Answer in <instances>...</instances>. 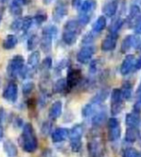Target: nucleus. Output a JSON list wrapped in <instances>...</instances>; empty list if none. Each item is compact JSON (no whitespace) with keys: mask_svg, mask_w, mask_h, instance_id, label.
I'll use <instances>...</instances> for the list:
<instances>
[{"mask_svg":"<svg viewBox=\"0 0 141 157\" xmlns=\"http://www.w3.org/2000/svg\"><path fill=\"white\" fill-rule=\"evenodd\" d=\"M82 4H83L82 0H72L71 1V5L74 9H79Z\"/></svg>","mask_w":141,"mask_h":157,"instance_id":"44","label":"nucleus"},{"mask_svg":"<svg viewBox=\"0 0 141 157\" xmlns=\"http://www.w3.org/2000/svg\"><path fill=\"white\" fill-rule=\"evenodd\" d=\"M34 23L33 17H23V22H22V32L23 33H27L29 29L32 27Z\"/></svg>","mask_w":141,"mask_h":157,"instance_id":"33","label":"nucleus"},{"mask_svg":"<svg viewBox=\"0 0 141 157\" xmlns=\"http://www.w3.org/2000/svg\"><path fill=\"white\" fill-rule=\"evenodd\" d=\"M140 13H141L140 7L138 5H135V4L131 5L130 12H129V15H128V21L131 23L135 19L137 20L138 17H140Z\"/></svg>","mask_w":141,"mask_h":157,"instance_id":"23","label":"nucleus"},{"mask_svg":"<svg viewBox=\"0 0 141 157\" xmlns=\"http://www.w3.org/2000/svg\"><path fill=\"white\" fill-rule=\"evenodd\" d=\"M68 14V5L65 1H58L52 12V18L55 22H61Z\"/></svg>","mask_w":141,"mask_h":157,"instance_id":"3","label":"nucleus"},{"mask_svg":"<svg viewBox=\"0 0 141 157\" xmlns=\"http://www.w3.org/2000/svg\"><path fill=\"white\" fill-rule=\"evenodd\" d=\"M42 35L48 36L54 39L58 35V28L55 25H47L42 29Z\"/></svg>","mask_w":141,"mask_h":157,"instance_id":"25","label":"nucleus"},{"mask_svg":"<svg viewBox=\"0 0 141 157\" xmlns=\"http://www.w3.org/2000/svg\"><path fill=\"white\" fill-rule=\"evenodd\" d=\"M117 37H118V36L117 35H109L104 40L103 42H102L101 44V49L103 51H112L115 48L116 46V42H117Z\"/></svg>","mask_w":141,"mask_h":157,"instance_id":"7","label":"nucleus"},{"mask_svg":"<svg viewBox=\"0 0 141 157\" xmlns=\"http://www.w3.org/2000/svg\"><path fill=\"white\" fill-rule=\"evenodd\" d=\"M3 137V129H2V127H1V124H0V139Z\"/></svg>","mask_w":141,"mask_h":157,"instance_id":"49","label":"nucleus"},{"mask_svg":"<svg viewBox=\"0 0 141 157\" xmlns=\"http://www.w3.org/2000/svg\"><path fill=\"white\" fill-rule=\"evenodd\" d=\"M52 64H53V61L52 59L50 57H47L43 59V61L41 62V69L42 71H48L49 69L52 68Z\"/></svg>","mask_w":141,"mask_h":157,"instance_id":"34","label":"nucleus"},{"mask_svg":"<svg viewBox=\"0 0 141 157\" xmlns=\"http://www.w3.org/2000/svg\"><path fill=\"white\" fill-rule=\"evenodd\" d=\"M96 7H97L96 0H84L80 7V13H91L93 11H95Z\"/></svg>","mask_w":141,"mask_h":157,"instance_id":"14","label":"nucleus"},{"mask_svg":"<svg viewBox=\"0 0 141 157\" xmlns=\"http://www.w3.org/2000/svg\"><path fill=\"white\" fill-rule=\"evenodd\" d=\"M117 128H111V130H109V135H108V137H109V139H111V140H115V139H117V138L119 137L120 131L119 130L117 131Z\"/></svg>","mask_w":141,"mask_h":157,"instance_id":"37","label":"nucleus"},{"mask_svg":"<svg viewBox=\"0 0 141 157\" xmlns=\"http://www.w3.org/2000/svg\"><path fill=\"white\" fill-rule=\"evenodd\" d=\"M68 135H69V131L66 128H60L53 131V133L51 134V138L54 143H61L62 141H65Z\"/></svg>","mask_w":141,"mask_h":157,"instance_id":"9","label":"nucleus"},{"mask_svg":"<svg viewBox=\"0 0 141 157\" xmlns=\"http://www.w3.org/2000/svg\"><path fill=\"white\" fill-rule=\"evenodd\" d=\"M117 10H118V4L114 0L105 3L103 8H102V12L108 17H112L113 15H115Z\"/></svg>","mask_w":141,"mask_h":157,"instance_id":"8","label":"nucleus"},{"mask_svg":"<svg viewBox=\"0 0 141 157\" xmlns=\"http://www.w3.org/2000/svg\"><path fill=\"white\" fill-rule=\"evenodd\" d=\"M135 108H138V109H141V100L137 101L136 105H135Z\"/></svg>","mask_w":141,"mask_h":157,"instance_id":"48","label":"nucleus"},{"mask_svg":"<svg viewBox=\"0 0 141 157\" xmlns=\"http://www.w3.org/2000/svg\"><path fill=\"white\" fill-rule=\"evenodd\" d=\"M38 44H41V38L38 37L37 35L34 34L28 38V40H27V49L29 51H33L34 52V50L37 48V46Z\"/></svg>","mask_w":141,"mask_h":157,"instance_id":"24","label":"nucleus"},{"mask_svg":"<svg viewBox=\"0 0 141 157\" xmlns=\"http://www.w3.org/2000/svg\"><path fill=\"white\" fill-rule=\"evenodd\" d=\"M18 43V38L15 35H8L3 40L2 46L5 50H12Z\"/></svg>","mask_w":141,"mask_h":157,"instance_id":"12","label":"nucleus"},{"mask_svg":"<svg viewBox=\"0 0 141 157\" xmlns=\"http://www.w3.org/2000/svg\"><path fill=\"white\" fill-rule=\"evenodd\" d=\"M81 71L77 69H72L70 70L67 74V78H66V82H67V87L68 88H73L75 85H77L79 83L80 80H81Z\"/></svg>","mask_w":141,"mask_h":157,"instance_id":"6","label":"nucleus"},{"mask_svg":"<svg viewBox=\"0 0 141 157\" xmlns=\"http://www.w3.org/2000/svg\"><path fill=\"white\" fill-rule=\"evenodd\" d=\"M82 135H83V127L81 124L75 125L69 132V136H70L71 142H74V141H81Z\"/></svg>","mask_w":141,"mask_h":157,"instance_id":"19","label":"nucleus"},{"mask_svg":"<svg viewBox=\"0 0 141 157\" xmlns=\"http://www.w3.org/2000/svg\"><path fill=\"white\" fill-rule=\"evenodd\" d=\"M125 20L122 19L121 17H118L114 19L112 22L111 26L108 27V32L111 33L112 35H117V33H118V31L122 28L123 24H124Z\"/></svg>","mask_w":141,"mask_h":157,"instance_id":"21","label":"nucleus"},{"mask_svg":"<svg viewBox=\"0 0 141 157\" xmlns=\"http://www.w3.org/2000/svg\"><path fill=\"white\" fill-rule=\"evenodd\" d=\"M135 68H136V69H140V68H141V56H140V58L135 61Z\"/></svg>","mask_w":141,"mask_h":157,"instance_id":"46","label":"nucleus"},{"mask_svg":"<svg viewBox=\"0 0 141 157\" xmlns=\"http://www.w3.org/2000/svg\"><path fill=\"white\" fill-rule=\"evenodd\" d=\"M94 40V36L92 35V33H88L87 35H84L83 39H82V43L84 44L85 46H89L88 44L92 43Z\"/></svg>","mask_w":141,"mask_h":157,"instance_id":"36","label":"nucleus"},{"mask_svg":"<svg viewBox=\"0 0 141 157\" xmlns=\"http://www.w3.org/2000/svg\"><path fill=\"white\" fill-rule=\"evenodd\" d=\"M77 37L78 34L71 32V31H65L64 30V33H62V40L67 45H73L77 41Z\"/></svg>","mask_w":141,"mask_h":157,"instance_id":"17","label":"nucleus"},{"mask_svg":"<svg viewBox=\"0 0 141 157\" xmlns=\"http://www.w3.org/2000/svg\"><path fill=\"white\" fill-rule=\"evenodd\" d=\"M94 52H95V49L92 46H84L83 48L78 52L77 54V59L81 63H87L90 60V59L92 58Z\"/></svg>","mask_w":141,"mask_h":157,"instance_id":"5","label":"nucleus"},{"mask_svg":"<svg viewBox=\"0 0 141 157\" xmlns=\"http://www.w3.org/2000/svg\"><path fill=\"white\" fill-rule=\"evenodd\" d=\"M18 88L15 82H11L7 84L3 91V98L10 101V103H15L18 100Z\"/></svg>","mask_w":141,"mask_h":157,"instance_id":"4","label":"nucleus"},{"mask_svg":"<svg viewBox=\"0 0 141 157\" xmlns=\"http://www.w3.org/2000/svg\"><path fill=\"white\" fill-rule=\"evenodd\" d=\"M106 26H107V19L104 15H101V17H99L96 19V21L93 23L92 30H93V32H95V33H100L106 28Z\"/></svg>","mask_w":141,"mask_h":157,"instance_id":"18","label":"nucleus"},{"mask_svg":"<svg viewBox=\"0 0 141 157\" xmlns=\"http://www.w3.org/2000/svg\"><path fill=\"white\" fill-rule=\"evenodd\" d=\"M135 32L137 35H141V15L138 17V19L135 22Z\"/></svg>","mask_w":141,"mask_h":157,"instance_id":"38","label":"nucleus"},{"mask_svg":"<svg viewBox=\"0 0 141 157\" xmlns=\"http://www.w3.org/2000/svg\"><path fill=\"white\" fill-rule=\"evenodd\" d=\"M24 58L20 55H17L12 58V59L9 61V64L7 67V72L11 78H17L18 75H20L21 71L24 68Z\"/></svg>","mask_w":141,"mask_h":157,"instance_id":"2","label":"nucleus"},{"mask_svg":"<svg viewBox=\"0 0 141 157\" xmlns=\"http://www.w3.org/2000/svg\"><path fill=\"white\" fill-rule=\"evenodd\" d=\"M91 19V13H80L78 15V22L80 23L82 27L88 25Z\"/></svg>","mask_w":141,"mask_h":157,"instance_id":"30","label":"nucleus"},{"mask_svg":"<svg viewBox=\"0 0 141 157\" xmlns=\"http://www.w3.org/2000/svg\"><path fill=\"white\" fill-rule=\"evenodd\" d=\"M1 20H2V13H0V23H1Z\"/></svg>","mask_w":141,"mask_h":157,"instance_id":"51","label":"nucleus"},{"mask_svg":"<svg viewBox=\"0 0 141 157\" xmlns=\"http://www.w3.org/2000/svg\"><path fill=\"white\" fill-rule=\"evenodd\" d=\"M139 122V115L136 112L134 113H131L127 116V119H126V123L129 127L131 128H135V125H136Z\"/></svg>","mask_w":141,"mask_h":157,"instance_id":"29","label":"nucleus"},{"mask_svg":"<svg viewBox=\"0 0 141 157\" xmlns=\"http://www.w3.org/2000/svg\"><path fill=\"white\" fill-rule=\"evenodd\" d=\"M3 148H4V151L8 157H17L18 154V151L17 146H15L13 142H11L10 140L4 142Z\"/></svg>","mask_w":141,"mask_h":157,"instance_id":"11","label":"nucleus"},{"mask_svg":"<svg viewBox=\"0 0 141 157\" xmlns=\"http://www.w3.org/2000/svg\"><path fill=\"white\" fill-rule=\"evenodd\" d=\"M104 121V116H102V114H99V115H96L95 117H94L93 119V124H99L101 123H103Z\"/></svg>","mask_w":141,"mask_h":157,"instance_id":"40","label":"nucleus"},{"mask_svg":"<svg viewBox=\"0 0 141 157\" xmlns=\"http://www.w3.org/2000/svg\"><path fill=\"white\" fill-rule=\"evenodd\" d=\"M137 93H140V94H141V83H140V85H139V88H138Z\"/></svg>","mask_w":141,"mask_h":157,"instance_id":"50","label":"nucleus"},{"mask_svg":"<svg viewBox=\"0 0 141 157\" xmlns=\"http://www.w3.org/2000/svg\"><path fill=\"white\" fill-rule=\"evenodd\" d=\"M138 135H139L138 129L135 128H131L127 130L126 140L128 141V142H134V141H135L138 138Z\"/></svg>","mask_w":141,"mask_h":157,"instance_id":"28","label":"nucleus"},{"mask_svg":"<svg viewBox=\"0 0 141 157\" xmlns=\"http://www.w3.org/2000/svg\"><path fill=\"white\" fill-rule=\"evenodd\" d=\"M134 65H135V59L132 55H129V56H127L123 60V63L121 65V73L123 75L128 74Z\"/></svg>","mask_w":141,"mask_h":157,"instance_id":"10","label":"nucleus"},{"mask_svg":"<svg viewBox=\"0 0 141 157\" xmlns=\"http://www.w3.org/2000/svg\"><path fill=\"white\" fill-rule=\"evenodd\" d=\"M50 129H51V124L49 123H44L42 124V128H41L42 133H48Z\"/></svg>","mask_w":141,"mask_h":157,"instance_id":"42","label":"nucleus"},{"mask_svg":"<svg viewBox=\"0 0 141 157\" xmlns=\"http://www.w3.org/2000/svg\"><path fill=\"white\" fill-rule=\"evenodd\" d=\"M64 30H65V31H71V32L77 33L78 35H79L81 33L82 26L80 25V23L78 22V20L70 19L65 24Z\"/></svg>","mask_w":141,"mask_h":157,"instance_id":"16","label":"nucleus"},{"mask_svg":"<svg viewBox=\"0 0 141 157\" xmlns=\"http://www.w3.org/2000/svg\"><path fill=\"white\" fill-rule=\"evenodd\" d=\"M62 110V104L61 101H57L52 105L49 110V118L52 120H56L60 117Z\"/></svg>","mask_w":141,"mask_h":157,"instance_id":"13","label":"nucleus"},{"mask_svg":"<svg viewBox=\"0 0 141 157\" xmlns=\"http://www.w3.org/2000/svg\"><path fill=\"white\" fill-rule=\"evenodd\" d=\"M20 146L25 152L32 153L37 148V138L35 134L32 124H25L23 127L22 134L19 139Z\"/></svg>","mask_w":141,"mask_h":157,"instance_id":"1","label":"nucleus"},{"mask_svg":"<svg viewBox=\"0 0 141 157\" xmlns=\"http://www.w3.org/2000/svg\"><path fill=\"white\" fill-rule=\"evenodd\" d=\"M22 22H23V17H18L12 22V24L10 25V29L14 31V32L22 31Z\"/></svg>","mask_w":141,"mask_h":157,"instance_id":"32","label":"nucleus"},{"mask_svg":"<svg viewBox=\"0 0 141 157\" xmlns=\"http://www.w3.org/2000/svg\"><path fill=\"white\" fill-rule=\"evenodd\" d=\"M92 105H85L84 106V108L83 109V115L84 116V117H87V116H88L89 114H91L92 113Z\"/></svg>","mask_w":141,"mask_h":157,"instance_id":"39","label":"nucleus"},{"mask_svg":"<svg viewBox=\"0 0 141 157\" xmlns=\"http://www.w3.org/2000/svg\"><path fill=\"white\" fill-rule=\"evenodd\" d=\"M108 125L111 128H118V122H117L116 119L112 118V119H109V122H108Z\"/></svg>","mask_w":141,"mask_h":157,"instance_id":"41","label":"nucleus"},{"mask_svg":"<svg viewBox=\"0 0 141 157\" xmlns=\"http://www.w3.org/2000/svg\"><path fill=\"white\" fill-rule=\"evenodd\" d=\"M53 1H54V0H42V3H43L44 5H49V4H51Z\"/></svg>","mask_w":141,"mask_h":157,"instance_id":"47","label":"nucleus"},{"mask_svg":"<svg viewBox=\"0 0 141 157\" xmlns=\"http://www.w3.org/2000/svg\"><path fill=\"white\" fill-rule=\"evenodd\" d=\"M12 2L15 3V4H18L21 7L23 6H25V5H28L29 4V0H12Z\"/></svg>","mask_w":141,"mask_h":157,"instance_id":"43","label":"nucleus"},{"mask_svg":"<svg viewBox=\"0 0 141 157\" xmlns=\"http://www.w3.org/2000/svg\"><path fill=\"white\" fill-rule=\"evenodd\" d=\"M1 2H5V1H7V0H0Z\"/></svg>","mask_w":141,"mask_h":157,"instance_id":"52","label":"nucleus"},{"mask_svg":"<svg viewBox=\"0 0 141 157\" xmlns=\"http://www.w3.org/2000/svg\"><path fill=\"white\" fill-rule=\"evenodd\" d=\"M4 119V109L0 107V124H2V121Z\"/></svg>","mask_w":141,"mask_h":157,"instance_id":"45","label":"nucleus"},{"mask_svg":"<svg viewBox=\"0 0 141 157\" xmlns=\"http://www.w3.org/2000/svg\"><path fill=\"white\" fill-rule=\"evenodd\" d=\"M47 17H47L46 13H44V12H38V13H37L34 15L33 20H34V23L37 26H41L47 20Z\"/></svg>","mask_w":141,"mask_h":157,"instance_id":"27","label":"nucleus"},{"mask_svg":"<svg viewBox=\"0 0 141 157\" xmlns=\"http://www.w3.org/2000/svg\"><path fill=\"white\" fill-rule=\"evenodd\" d=\"M41 61V53L38 51H34L28 58V67L31 69H36Z\"/></svg>","mask_w":141,"mask_h":157,"instance_id":"15","label":"nucleus"},{"mask_svg":"<svg viewBox=\"0 0 141 157\" xmlns=\"http://www.w3.org/2000/svg\"><path fill=\"white\" fill-rule=\"evenodd\" d=\"M65 88H67V82H66V80L65 78H61L54 85V92L56 93H61L64 91Z\"/></svg>","mask_w":141,"mask_h":157,"instance_id":"31","label":"nucleus"},{"mask_svg":"<svg viewBox=\"0 0 141 157\" xmlns=\"http://www.w3.org/2000/svg\"><path fill=\"white\" fill-rule=\"evenodd\" d=\"M52 41L53 38L48 36H44L42 35L41 39V48L44 53H49L52 49Z\"/></svg>","mask_w":141,"mask_h":157,"instance_id":"20","label":"nucleus"},{"mask_svg":"<svg viewBox=\"0 0 141 157\" xmlns=\"http://www.w3.org/2000/svg\"><path fill=\"white\" fill-rule=\"evenodd\" d=\"M35 88V84L34 82H26L24 85H23V87H22V92L24 95H29V94H31V92H32Z\"/></svg>","mask_w":141,"mask_h":157,"instance_id":"35","label":"nucleus"},{"mask_svg":"<svg viewBox=\"0 0 141 157\" xmlns=\"http://www.w3.org/2000/svg\"><path fill=\"white\" fill-rule=\"evenodd\" d=\"M135 36H131V35L127 36L126 37L124 38V40H123V42H122V44H121V51H122L123 53L129 51V50L131 48V47H134V44H135Z\"/></svg>","mask_w":141,"mask_h":157,"instance_id":"22","label":"nucleus"},{"mask_svg":"<svg viewBox=\"0 0 141 157\" xmlns=\"http://www.w3.org/2000/svg\"><path fill=\"white\" fill-rule=\"evenodd\" d=\"M9 12L13 17H21V14L23 13V8L14 2H11V4L9 6Z\"/></svg>","mask_w":141,"mask_h":157,"instance_id":"26","label":"nucleus"}]
</instances>
